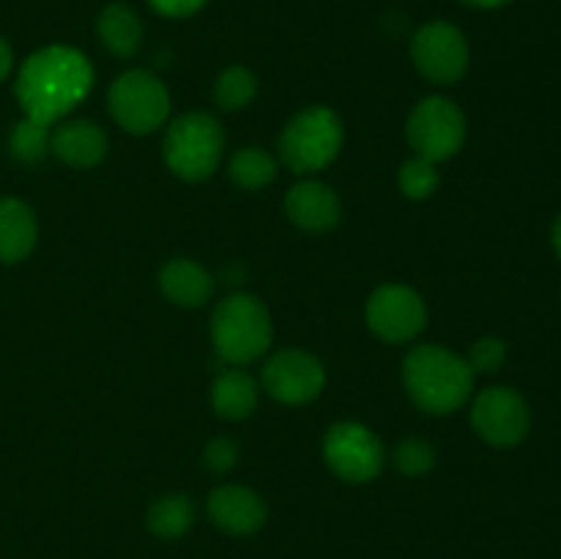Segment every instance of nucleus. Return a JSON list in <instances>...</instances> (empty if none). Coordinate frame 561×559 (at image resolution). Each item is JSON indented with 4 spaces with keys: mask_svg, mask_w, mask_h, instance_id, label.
<instances>
[{
    "mask_svg": "<svg viewBox=\"0 0 561 559\" xmlns=\"http://www.w3.org/2000/svg\"><path fill=\"white\" fill-rule=\"evenodd\" d=\"M93 85V66L80 49L49 44L22 60L14 93L25 118L53 126L69 115Z\"/></svg>",
    "mask_w": 561,
    "mask_h": 559,
    "instance_id": "1",
    "label": "nucleus"
},
{
    "mask_svg": "<svg viewBox=\"0 0 561 559\" xmlns=\"http://www.w3.org/2000/svg\"><path fill=\"white\" fill-rule=\"evenodd\" d=\"M551 244L553 250H557V255L561 258V214L557 219H553V228H551Z\"/></svg>",
    "mask_w": 561,
    "mask_h": 559,
    "instance_id": "31",
    "label": "nucleus"
},
{
    "mask_svg": "<svg viewBox=\"0 0 561 559\" xmlns=\"http://www.w3.org/2000/svg\"><path fill=\"white\" fill-rule=\"evenodd\" d=\"M11 69H14V53H11L9 42L0 36V82L11 75Z\"/></svg>",
    "mask_w": 561,
    "mask_h": 559,
    "instance_id": "29",
    "label": "nucleus"
},
{
    "mask_svg": "<svg viewBox=\"0 0 561 559\" xmlns=\"http://www.w3.org/2000/svg\"><path fill=\"white\" fill-rule=\"evenodd\" d=\"M49 140H53V132L49 126L38 124L33 118H22L16 121L14 129H11L9 137V148L11 157L22 164H38L47 159L49 151Z\"/></svg>",
    "mask_w": 561,
    "mask_h": 559,
    "instance_id": "22",
    "label": "nucleus"
},
{
    "mask_svg": "<svg viewBox=\"0 0 561 559\" xmlns=\"http://www.w3.org/2000/svg\"><path fill=\"white\" fill-rule=\"evenodd\" d=\"M257 93V77L252 75L247 66H230L219 75L217 88H214V96H217V104L228 113L233 110H244L247 104L255 99Z\"/></svg>",
    "mask_w": 561,
    "mask_h": 559,
    "instance_id": "23",
    "label": "nucleus"
},
{
    "mask_svg": "<svg viewBox=\"0 0 561 559\" xmlns=\"http://www.w3.org/2000/svg\"><path fill=\"white\" fill-rule=\"evenodd\" d=\"M394 466L405 477H422L436 466V449L422 438H403L394 449Z\"/></svg>",
    "mask_w": 561,
    "mask_h": 559,
    "instance_id": "25",
    "label": "nucleus"
},
{
    "mask_svg": "<svg viewBox=\"0 0 561 559\" xmlns=\"http://www.w3.org/2000/svg\"><path fill=\"white\" fill-rule=\"evenodd\" d=\"M471 425L491 447H515L529 436L531 411L513 387H488L471 403Z\"/></svg>",
    "mask_w": 561,
    "mask_h": 559,
    "instance_id": "9",
    "label": "nucleus"
},
{
    "mask_svg": "<svg viewBox=\"0 0 561 559\" xmlns=\"http://www.w3.org/2000/svg\"><path fill=\"white\" fill-rule=\"evenodd\" d=\"M367 327L387 343H409L425 329L427 307L409 285H381L367 301Z\"/></svg>",
    "mask_w": 561,
    "mask_h": 559,
    "instance_id": "11",
    "label": "nucleus"
},
{
    "mask_svg": "<svg viewBox=\"0 0 561 559\" xmlns=\"http://www.w3.org/2000/svg\"><path fill=\"white\" fill-rule=\"evenodd\" d=\"M225 151V132L214 115L186 113L164 132V164L184 181H203L217 170Z\"/></svg>",
    "mask_w": 561,
    "mask_h": 559,
    "instance_id": "4",
    "label": "nucleus"
},
{
    "mask_svg": "<svg viewBox=\"0 0 561 559\" xmlns=\"http://www.w3.org/2000/svg\"><path fill=\"white\" fill-rule=\"evenodd\" d=\"M203 460H206L208 471L225 475V471L233 469L236 460H239V447H236V442H230V438H211V442L206 444Z\"/></svg>",
    "mask_w": 561,
    "mask_h": 559,
    "instance_id": "27",
    "label": "nucleus"
},
{
    "mask_svg": "<svg viewBox=\"0 0 561 559\" xmlns=\"http://www.w3.org/2000/svg\"><path fill=\"white\" fill-rule=\"evenodd\" d=\"M343 146V124L329 107H307L279 135V157L294 173H318L334 162Z\"/></svg>",
    "mask_w": 561,
    "mask_h": 559,
    "instance_id": "5",
    "label": "nucleus"
},
{
    "mask_svg": "<svg viewBox=\"0 0 561 559\" xmlns=\"http://www.w3.org/2000/svg\"><path fill=\"white\" fill-rule=\"evenodd\" d=\"M272 318L261 299L250 294H230L214 307L211 340L219 360L241 367L263 356L272 345Z\"/></svg>",
    "mask_w": 561,
    "mask_h": 559,
    "instance_id": "3",
    "label": "nucleus"
},
{
    "mask_svg": "<svg viewBox=\"0 0 561 559\" xmlns=\"http://www.w3.org/2000/svg\"><path fill=\"white\" fill-rule=\"evenodd\" d=\"M49 151L69 168H93L107 153V135L96 121H69L53 132Z\"/></svg>",
    "mask_w": 561,
    "mask_h": 559,
    "instance_id": "15",
    "label": "nucleus"
},
{
    "mask_svg": "<svg viewBox=\"0 0 561 559\" xmlns=\"http://www.w3.org/2000/svg\"><path fill=\"white\" fill-rule=\"evenodd\" d=\"M405 137L416 157L444 162L463 148L466 115L455 102L444 96H427L411 110Z\"/></svg>",
    "mask_w": 561,
    "mask_h": 559,
    "instance_id": "7",
    "label": "nucleus"
},
{
    "mask_svg": "<svg viewBox=\"0 0 561 559\" xmlns=\"http://www.w3.org/2000/svg\"><path fill=\"white\" fill-rule=\"evenodd\" d=\"M38 239L36 214L20 197H0V263H20Z\"/></svg>",
    "mask_w": 561,
    "mask_h": 559,
    "instance_id": "16",
    "label": "nucleus"
},
{
    "mask_svg": "<svg viewBox=\"0 0 561 559\" xmlns=\"http://www.w3.org/2000/svg\"><path fill=\"white\" fill-rule=\"evenodd\" d=\"M148 3H151L157 14L181 20V16H192L195 11H201L208 0H148Z\"/></svg>",
    "mask_w": 561,
    "mask_h": 559,
    "instance_id": "28",
    "label": "nucleus"
},
{
    "mask_svg": "<svg viewBox=\"0 0 561 559\" xmlns=\"http://www.w3.org/2000/svg\"><path fill=\"white\" fill-rule=\"evenodd\" d=\"M211 406L222 420L239 422L255 411L257 406V384L250 373L241 367H228L214 378Z\"/></svg>",
    "mask_w": 561,
    "mask_h": 559,
    "instance_id": "19",
    "label": "nucleus"
},
{
    "mask_svg": "<svg viewBox=\"0 0 561 559\" xmlns=\"http://www.w3.org/2000/svg\"><path fill=\"white\" fill-rule=\"evenodd\" d=\"M327 387V370L312 354L301 349H279L263 365V389L285 406L316 400Z\"/></svg>",
    "mask_w": 561,
    "mask_h": 559,
    "instance_id": "12",
    "label": "nucleus"
},
{
    "mask_svg": "<svg viewBox=\"0 0 561 559\" xmlns=\"http://www.w3.org/2000/svg\"><path fill=\"white\" fill-rule=\"evenodd\" d=\"M96 36L115 58H135L142 47L140 14L126 3H110L99 11Z\"/></svg>",
    "mask_w": 561,
    "mask_h": 559,
    "instance_id": "18",
    "label": "nucleus"
},
{
    "mask_svg": "<svg viewBox=\"0 0 561 559\" xmlns=\"http://www.w3.org/2000/svg\"><path fill=\"white\" fill-rule=\"evenodd\" d=\"M208 515L228 535H255L266 524V504L244 486H219L208 493Z\"/></svg>",
    "mask_w": 561,
    "mask_h": 559,
    "instance_id": "13",
    "label": "nucleus"
},
{
    "mask_svg": "<svg viewBox=\"0 0 561 559\" xmlns=\"http://www.w3.org/2000/svg\"><path fill=\"white\" fill-rule=\"evenodd\" d=\"M403 384L409 398L427 414H453L474 389V370L469 367L466 356L444 345L425 343L411 349L403 362Z\"/></svg>",
    "mask_w": 561,
    "mask_h": 559,
    "instance_id": "2",
    "label": "nucleus"
},
{
    "mask_svg": "<svg viewBox=\"0 0 561 559\" xmlns=\"http://www.w3.org/2000/svg\"><path fill=\"white\" fill-rule=\"evenodd\" d=\"M460 3L471 5V9H502V5L513 3V0H460Z\"/></svg>",
    "mask_w": 561,
    "mask_h": 559,
    "instance_id": "30",
    "label": "nucleus"
},
{
    "mask_svg": "<svg viewBox=\"0 0 561 559\" xmlns=\"http://www.w3.org/2000/svg\"><path fill=\"white\" fill-rule=\"evenodd\" d=\"M274 175H277V159L263 148L244 146L230 159V179L241 190H263V186L272 184Z\"/></svg>",
    "mask_w": 561,
    "mask_h": 559,
    "instance_id": "21",
    "label": "nucleus"
},
{
    "mask_svg": "<svg viewBox=\"0 0 561 559\" xmlns=\"http://www.w3.org/2000/svg\"><path fill=\"white\" fill-rule=\"evenodd\" d=\"M192 524H195V507L184 493L159 497L148 510V529L162 540H175V537L186 535Z\"/></svg>",
    "mask_w": 561,
    "mask_h": 559,
    "instance_id": "20",
    "label": "nucleus"
},
{
    "mask_svg": "<svg viewBox=\"0 0 561 559\" xmlns=\"http://www.w3.org/2000/svg\"><path fill=\"white\" fill-rule=\"evenodd\" d=\"M329 469L345 482H370L383 469V444L362 422H337L323 438Z\"/></svg>",
    "mask_w": 561,
    "mask_h": 559,
    "instance_id": "10",
    "label": "nucleus"
},
{
    "mask_svg": "<svg viewBox=\"0 0 561 559\" xmlns=\"http://www.w3.org/2000/svg\"><path fill=\"white\" fill-rule=\"evenodd\" d=\"M398 184L405 197H411V201H425V197H431L438 186L436 162L422 159L414 153V157L405 159V162L400 164Z\"/></svg>",
    "mask_w": 561,
    "mask_h": 559,
    "instance_id": "24",
    "label": "nucleus"
},
{
    "mask_svg": "<svg viewBox=\"0 0 561 559\" xmlns=\"http://www.w3.org/2000/svg\"><path fill=\"white\" fill-rule=\"evenodd\" d=\"M504 360H507V343L499 338H482L477 340L474 345H471L469 356H466V362H469V367L477 373H496L499 367L504 365Z\"/></svg>",
    "mask_w": 561,
    "mask_h": 559,
    "instance_id": "26",
    "label": "nucleus"
},
{
    "mask_svg": "<svg viewBox=\"0 0 561 559\" xmlns=\"http://www.w3.org/2000/svg\"><path fill=\"white\" fill-rule=\"evenodd\" d=\"M107 102L115 124L131 135L157 132L170 115L168 88L148 69H129L115 77Z\"/></svg>",
    "mask_w": 561,
    "mask_h": 559,
    "instance_id": "6",
    "label": "nucleus"
},
{
    "mask_svg": "<svg viewBox=\"0 0 561 559\" xmlns=\"http://www.w3.org/2000/svg\"><path fill=\"white\" fill-rule=\"evenodd\" d=\"M411 60L425 80L453 85L469 69V42L453 22H425L411 38Z\"/></svg>",
    "mask_w": 561,
    "mask_h": 559,
    "instance_id": "8",
    "label": "nucleus"
},
{
    "mask_svg": "<svg viewBox=\"0 0 561 559\" xmlns=\"http://www.w3.org/2000/svg\"><path fill=\"white\" fill-rule=\"evenodd\" d=\"M285 212H288L290 223L299 225L301 230L323 233V230H332L340 223L343 206H340L337 192L329 184H323V181H301V184L288 190Z\"/></svg>",
    "mask_w": 561,
    "mask_h": 559,
    "instance_id": "14",
    "label": "nucleus"
},
{
    "mask_svg": "<svg viewBox=\"0 0 561 559\" xmlns=\"http://www.w3.org/2000/svg\"><path fill=\"white\" fill-rule=\"evenodd\" d=\"M159 288L173 305L201 307L211 299L214 277L190 258H173L159 272Z\"/></svg>",
    "mask_w": 561,
    "mask_h": 559,
    "instance_id": "17",
    "label": "nucleus"
}]
</instances>
